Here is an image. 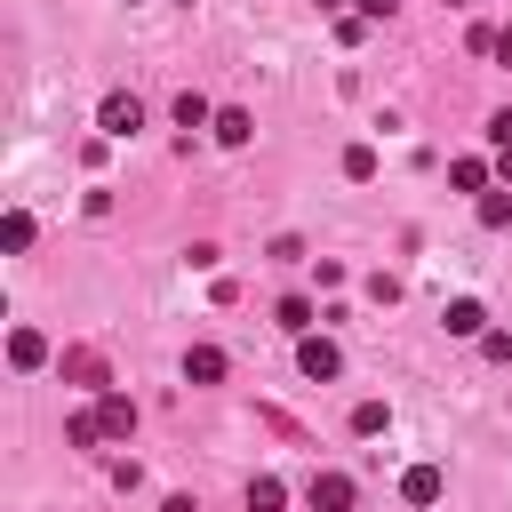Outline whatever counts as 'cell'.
I'll list each match as a JSON object with an SVG mask.
<instances>
[{
	"mask_svg": "<svg viewBox=\"0 0 512 512\" xmlns=\"http://www.w3.org/2000/svg\"><path fill=\"white\" fill-rule=\"evenodd\" d=\"M96 416H104V432H112V440H128V432H136V400H128V392H104V400H96Z\"/></svg>",
	"mask_w": 512,
	"mask_h": 512,
	"instance_id": "8992f818",
	"label": "cell"
},
{
	"mask_svg": "<svg viewBox=\"0 0 512 512\" xmlns=\"http://www.w3.org/2000/svg\"><path fill=\"white\" fill-rule=\"evenodd\" d=\"M8 360H16V368H40V360H48V336H40V328H16V336H8Z\"/></svg>",
	"mask_w": 512,
	"mask_h": 512,
	"instance_id": "9c48e42d",
	"label": "cell"
},
{
	"mask_svg": "<svg viewBox=\"0 0 512 512\" xmlns=\"http://www.w3.org/2000/svg\"><path fill=\"white\" fill-rule=\"evenodd\" d=\"M0 248H8V256H24V248H32V216H24V208H8V216H0Z\"/></svg>",
	"mask_w": 512,
	"mask_h": 512,
	"instance_id": "8fae6325",
	"label": "cell"
},
{
	"mask_svg": "<svg viewBox=\"0 0 512 512\" xmlns=\"http://www.w3.org/2000/svg\"><path fill=\"white\" fill-rule=\"evenodd\" d=\"M248 136H256V120H248L240 104H224V112H216V144H248Z\"/></svg>",
	"mask_w": 512,
	"mask_h": 512,
	"instance_id": "30bf717a",
	"label": "cell"
},
{
	"mask_svg": "<svg viewBox=\"0 0 512 512\" xmlns=\"http://www.w3.org/2000/svg\"><path fill=\"white\" fill-rule=\"evenodd\" d=\"M352 8H360V16H368V24H384V16H392V8H400V0H352Z\"/></svg>",
	"mask_w": 512,
	"mask_h": 512,
	"instance_id": "d6986e66",
	"label": "cell"
},
{
	"mask_svg": "<svg viewBox=\"0 0 512 512\" xmlns=\"http://www.w3.org/2000/svg\"><path fill=\"white\" fill-rule=\"evenodd\" d=\"M64 440H72V448H96V440H112V432H104V416L88 408V416H72V424H64Z\"/></svg>",
	"mask_w": 512,
	"mask_h": 512,
	"instance_id": "9a60e30c",
	"label": "cell"
},
{
	"mask_svg": "<svg viewBox=\"0 0 512 512\" xmlns=\"http://www.w3.org/2000/svg\"><path fill=\"white\" fill-rule=\"evenodd\" d=\"M480 224L504 232V224H512V192H480Z\"/></svg>",
	"mask_w": 512,
	"mask_h": 512,
	"instance_id": "2e32d148",
	"label": "cell"
},
{
	"mask_svg": "<svg viewBox=\"0 0 512 512\" xmlns=\"http://www.w3.org/2000/svg\"><path fill=\"white\" fill-rule=\"evenodd\" d=\"M280 328L288 336H312V296H280Z\"/></svg>",
	"mask_w": 512,
	"mask_h": 512,
	"instance_id": "5bb4252c",
	"label": "cell"
},
{
	"mask_svg": "<svg viewBox=\"0 0 512 512\" xmlns=\"http://www.w3.org/2000/svg\"><path fill=\"white\" fill-rule=\"evenodd\" d=\"M296 368H304V376H312V384H328V376H336V368H344V352H336V344H328V336H296Z\"/></svg>",
	"mask_w": 512,
	"mask_h": 512,
	"instance_id": "3957f363",
	"label": "cell"
},
{
	"mask_svg": "<svg viewBox=\"0 0 512 512\" xmlns=\"http://www.w3.org/2000/svg\"><path fill=\"white\" fill-rule=\"evenodd\" d=\"M384 424H392L384 400H360V408H352V432H384Z\"/></svg>",
	"mask_w": 512,
	"mask_h": 512,
	"instance_id": "e0dca14e",
	"label": "cell"
},
{
	"mask_svg": "<svg viewBox=\"0 0 512 512\" xmlns=\"http://www.w3.org/2000/svg\"><path fill=\"white\" fill-rule=\"evenodd\" d=\"M488 56H496V64H512V24L496 32V48H488Z\"/></svg>",
	"mask_w": 512,
	"mask_h": 512,
	"instance_id": "ffe728a7",
	"label": "cell"
},
{
	"mask_svg": "<svg viewBox=\"0 0 512 512\" xmlns=\"http://www.w3.org/2000/svg\"><path fill=\"white\" fill-rule=\"evenodd\" d=\"M160 512H200V504H192V496H168V504H160Z\"/></svg>",
	"mask_w": 512,
	"mask_h": 512,
	"instance_id": "7402d4cb",
	"label": "cell"
},
{
	"mask_svg": "<svg viewBox=\"0 0 512 512\" xmlns=\"http://www.w3.org/2000/svg\"><path fill=\"white\" fill-rule=\"evenodd\" d=\"M440 320H448V336H488V312H480L472 296H456V304H448Z\"/></svg>",
	"mask_w": 512,
	"mask_h": 512,
	"instance_id": "ba28073f",
	"label": "cell"
},
{
	"mask_svg": "<svg viewBox=\"0 0 512 512\" xmlns=\"http://www.w3.org/2000/svg\"><path fill=\"white\" fill-rule=\"evenodd\" d=\"M96 128H104V136H136V128H144V104H136L128 88H112V96L96 104Z\"/></svg>",
	"mask_w": 512,
	"mask_h": 512,
	"instance_id": "7a4b0ae2",
	"label": "cell"
},
{
	"mask_svg": "<svg viewBox=\"0 0 512 512\" xmlns=\"http://www.w3.org/2000/svg\"><path fill=\"white\" fill-rule=\"evenodd\" d=\"M344 176H352V184H368V176H376V152H368V144H352V152H344Z\"/></svg>",
	"mask_w": 512,
	"mask_h": 512,
	"instance_id": "ac0fdd59",
	"label": "cell"
},
{
	"mask_svg": "<svg viewBox=\"0 0 512 512\" xmlns=\"http://www.w3.org/2000/svg\"><path fill=\"white\" fill-rule=\"evenodd\" d=\"M304 504H312V512H352L360 488H352V472H312V480H304Z\"/></svg>",
	"mask_w": 512,
	"mask_h": 512,
	"instance_id": "6da1fadb",
	"label": "cell"
},
{
	"mask_svg": "<svg viewBox=\"0 0 512 512\" xmlns=\"http://www.w3.org/2000/svg\"><path fill=\"white\" fill-rule=\"evenodd\" d=\"M176 128H216V112H208V96H192V88H184V96H176Z\"/></svg>",
	"mask_w": 512,
	"mask_h": 512,
	"instance_id": "4fadbf2b",
	"label": "cell"
},
{
	"mask_svg": "<svg viewBox=\"0 0 512 512\" xmlns=\"http://www.w3.org/2000/svg\"><path fill=\"white\" fill-rule=\"evenodd\" d=\"M280 504H288V488H280L272 472H256V480H248V512H280Z\"/></svg>",
	"mask_w": 512,
	"mask_h": 512,
	"instance_id": "7c38bea8",
	"label": "cell"
},
{
	"mask_svg": "<svg viewBox=\"0 0 512 512\" xmlns=\"http://www.w3.org/2000/svg\"><path fill=\"white\" fill-rule=\"evenodd\" d=\"M496 176H504V184H512V144H496Z\"/></svg>",
	"mask_w": 512,
	"mask_h": 512,
	"instance_id": "44dd1931",
	"label": "cell"
},
{
	"mask_svg": "<svg viewBox=\"0 0 512 512\" xmlns=\"http://www.w3.org/2000/svg\"><path fill=\"white\" fill-rule=\"evenodd\" d=\"M488 176H496V160H472V152L448 160V184H456V192H488Z\"/></svg>",
	"mask_w": 512,
	"mask_h": 512,
	"instance_id": "52a82bcc",
	"label": "cell"
},
{
	"mask_svg": "<svg viewBox=\"0 0 512 512\" xmlns=\"http://www.w3.org/2000/svg\"><path fill=\"white\" fill-rule=\"evenodd\" d=\"M400 496H408V504H440V496H448V472H440V464H408V472H400Z\"/></svg>",
	"mask_w": 512,
	"mask_h": 512,
	"instance_id": "277c9868",
	"label": "cell"
},
{
	"mask_svg": "<svg viewBox=\"0 0 512 512\" xmlns=\"http://www.w3.org/2000/svg\"><path fill=\"white\" fill-rule=\"evenodd\" d=\"M184 384H224V352L216 344H192L184 352Z\"/></svg>",
	"mask_w": 512,
	"mask_h": 512,
	"instance_id": "5b68a950",
	"label": "cell"
}]
</instances>
